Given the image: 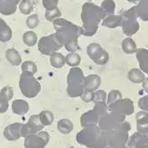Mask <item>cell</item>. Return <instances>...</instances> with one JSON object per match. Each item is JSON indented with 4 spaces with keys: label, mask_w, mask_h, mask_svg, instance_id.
I'll list each match as a JSON object with an SVG mask.
<instances>
[{
    "label": "cell",
    "mask_w": 148,
    "mask_h": 148,
    "mask_svg": "<svg viewBox=\"0 0 148 148\" xmlns=\"http://www.w3.org/2000/svg\"><path fill=\"white\" fill-rule=\"evenodd\" d=\"M131 127L128 121H122L118 129L104 131L106 135L108 148H125L129 141V131Z\"/></svg>",
    "instance_id": "1"
},
{
    "label": "cell",
    "mask_w": 148,
    "mask_h": 148,
    "mask_svg": "<svg viewBox=\"0 0 148 148\" xmlns=\"http://www.w3.org/2000/svg\"><path fill=\"white\" fill-rule=\"evenodd\" d=\"M84 77L79 68L74 67L70 71L68 76L67 93L71 97H81L84 92Z\"/></svg>",
    "instance_id": "2"
},
{
    "label": "cell",
    "mask_w": 148,
    "mask_h": 148,
    "mask_svg": "<svg viewBox=\"0 0 148 148\" xmlns=\"http://www.w3.org/2000/svg\"><path fill=\"white\" fill-rule=\"evenodd\" d=\"M20 89L21 92L28 98H34L40 92V84L34 78L33 74L29 72H23L20 78Z\"/></svg>",
    "instance_id": "3"
},
{
    "label": "cell",
    "mask_w": 148,
    "mask_h": 148,
    "mask_svg": "<svg viewBox=\"0 0 148 148\" xmlns=\"http://www.w3.org/2000/svg\"><path fill=\"white\" fill-rule=\"evenodd\" d=\"M102 130L98 126L83 128V130L77 134V141L86 147L95 148L100 138Z\"/></svg>",
    "instance_id": "4"
},
{
    "label": "cell",
    "mask_w": 148,
    "mask_h": 148,
    "mask_svg": "<svg viewBox=\"0 0 148 148\" xmlns=\"http://www.w3.org/2000/svg\"><path fill=\"white\" fill-rule=\"evenodd\" d=\"M126 116L108 112L99 117L98 127L102 131H111L118 129L121 123L125 121Z\"/></svg>",
    "instance_id": "5"
},
{
    "label": "cell",
    "mask_w": 148,
    "mask_h": 148,
    "mask_svg": "<svg viewBox=\"0 0 148 148\" xmlns=\"http://www.w3.org/2000/svg\"><path fill=\"white\" fill-rule=\"evenodd\" d=\"M136 18H137V14H136V6L129 9L128 11L124 13L122 16L121 26L123 29V32L126 35L132 36L139 29V24L136 22Z\"/></svg>",
    "instance_id": "6"
},
{
    "label": "cell",
    "mask_w": 148,
    "mask_h": 148,
    "mask_svg": "<svg viewBox=\"0 0 148 148\" xmlns=\"http://www.w3.org/2000/svg\"><path fill=\"white\" fill-rule=\"evenodd\" d=\"M88 56L99 65L105 64L109 60L108 53L103 49V47L97 43H91L87 47Z\"/></svg>",
    "instance_id": "7"
},
{
    "label": "cell",
    "mask_w": 148,
    "mask_h": 148,
    "mask_svg": "<svg viewBox=\"0 0 148 148\" xmlns=\"http://www.w3.org/2000/svg\"><path fill=\"white\" fill-rule=\"evenodd\" d=\"M108 112L117 113L122 116H129L134 112V103L133 101L125 98L121 99L112 104L108 105Z\"/></svg>",
    "instance_id": "8"
},
{
    "label": "cell",
    "mask_w": 148,
    "mask_h": 148,
    "mask_svg": "<svg viewBox=\"0 0 148 148\" xmlns=\"http://www.w3.org/2000/svg\"><path fill=\"white\" fill-rule=\"evenodd\" d=\"M22 123H13L6 126L3 135L8 141H15L18 140L22 136Z\"/></svg>",
    "instance_id": "9"
},
{
    "label": "cell",
    "mask_w": 148,
    "mask_h": 148,
    "mask_svg": "<svg viewBox=\"0 0 148 148\" xmlns=\"http://www.w3.org/2000/svg\"><path fill=\"white\" fill-rule=\"evenodd\" d=\"M127 145L129 148H148V136L136 132L129 138Z\"/></svg>",
    "instance_id": "10"
},
{
    "label": "cell",
    "mask_w": 148,
    "mask_h": 148,
    "mask_svg": "<svg viewBox=\"0 0 148 148\" xmlns=\"http://www.w3.org/2000/svg\"><path fill=\"white\" fill-rule=\"evenodd\" d=\"M100 116L94 110L88 111L83 113L80 118V123L83 128H88V127L97 126Z\"/></svg>",
    "instance_id": "11"
},
{
    "label": "cell",
    "mask_w": 148,
    "mask_h": 148,
    "mask_svg": "<svg viewBox=\"0 0 148 148\" xmlns=\"http://www.w3.org/2000/svg\"><path fill=\"white\" fill-rule=\"evenodd\" d=\"M47 143L42 139L38 134L29 135L25 137L24 147L25 148H45Z\"/></svg>",
    "instance_id": "12"
},
{
    "label": "cell",
    "mask_w": 148,
    "mask_h": 148,
    "mask_svg": "<svg viewBox=\"0 0 148 148\" xmlns=\"http://www.w3.org/2000/svg\"><path fill=\"white\" fill-rule=\"evenodd\" d=\"M101 85V78L98 75H88L84 79V90L95 92Z\"/></svg>",
    "instance_id": "13"
},
{
    "label": "cell",
    "mask_w": 148,
    "mask_h": 148,
    "mask_svg": "<svg viewBox=\"0 0 148 148\" xmlns=\"http://www.w3.org/2000/svg\"><path fill=\"white\" fill-rule=\"evenodd\" d=\"M29 103L23 99H16L12 103V110L17 115H24L29 112Z\"/></svg>",
    "instance_id": "14"
},
{
    "label": "cell",
    "mask_w": 148,
    "mask_h": 148,
    "mask_svg": "<svg viewBox=\"0 0 148 148\" xmlns=\"http://www.w3.org/2000/svg\"><path fill=\"white\" fill-rule=\"evenodd\" d=\"M136 58L137 61L139 62L140 69L148 74V50L140 48L138 50H136Z\"/></svg>",
    "instance_id": "15"
},
{
    "label": "cell",
    "mask_w": 148,
    "mask_h": 148,
    "mask_svg": "<svg viewBox=\"0 0 148 148\" xmlns=\"http://www.w3.org/2000/svg\"><path fill=\"white\" fill-rule=\"evenodd\" d=\"M5 57L8 62L13 66H18L22 64V56L19 54V52L14 48H10L5 51Z\"/></svg>",
    "instance_id": "16"
},
{
    "label": "cell",
    "mask_w": 148,
    "mask_h": 148,
    "mask_svg": "<svg viewBox=\"0 0 148 148\" xmlns=\"http://www.w3.org/2000/svg\"><path fill=\"white\" fill-rule=\"evenodd\" d=\"M65 56L58 52H54L50 55V64L56 69L62 68L65 64Z\"/></svg>",
    "instance_id": "17"
},
{
    "label": "cell",
    "mask_w": 148,
    "mask_h": 148,
    "mask_svg": "<svg viewBox=\"0 0 148 148\" xmlns=\"http://www.w3.org/2000/svg\"><path fill=\"white\" fill-rule=\"evenodd\" d=\"M128 78L132 83L139 84V83H142L144 81V79H145V76L144 72L140 69L134 68L129 71Z\"/></svg>",
    "instance_id": "18"
},
{
    "label": "cell",
    "mask_w": 148,
    "mask_h": 148,
    "mask_svg": "<svg viewBox=\"0 0 148 148\" xmlns=\"http://www.w3.org/2000/svg\"><path fill=\"white\" fill-rule=\"evenodd\" d=\"M121 49L127 55H132L136 52V45L131 38H126L121 42Z\"/></svg>",
    "instance_id": "19"
},
{
    "label": "cell",
    "mask_w": 148,
    "mask_h": 148,
    "mask_svg": "<svg viewBox=\"0 0 148 148\" xmlns=\"http://www.w3.org/2000/svg\"><path fill=\"white\" fill-rule=\"evenodd\" d=\"M122 23V16L121 15H109L105 17L103 21V25L108 28H116L121 26Z\"/></svg>",
    "instance_id": "20"
},
{
    "label": "cell",
    "mask_w": 148,
    "mask_h": 148,
    "mask_svg": "<svg viewBox=\"0 0 148 148\" xmlns=\"http://www.w3.org/2000/svg\"><path fill=\"white\" fill-rule=\"evenodd\" d=\"M12 38V30L4 20L0 19V41L6 42Z\"/></svg>",
    "instance_id": "21"
},
{
    "label": "cell",
    "mask_w": 148,
    "mask_h": 148,
    "mask_svg": "<svg viewBox=\"0 0 148 148\" xmlns=\"http://www.w3.org/2000/svg\"><path fill=\"white\" fill-rule=\"evenodd\" d=\"M137 16L143 21H148V0H139L138 5L136 6Z\"/></svg>",
    "instance_id": "22"
},
{
    "label": "cell",
    "mask_w": 148,
    "mask_h": 148,
    "mask_svg": "<svg viewBox=\"0 0 148 148\" xmlns=\"http://www.w3.org/2000/svg\"><path fill=\"white\" fill-rule=\"evenodd\" d=\"M27 124L29 126V128L34 131L35 134H37L38 132L41 131L42 130L44 129V127H45L43 124H42V122L40 121L38 114H35V115L31 116V117L29 119Z\"/></svg>",
    "instance_id": "23"
},
{
    "label": "cell",
    "mask_w": 148,
    "mask_h": 148,
    "mask_svg": "<svg viewBox=\"0 0 148 148\" xmlns=\"http://www.w3.org/2000/svg\"><path fill=\"white\" fill-rule=\"evenodd\" d=\"M57 130L63 135H68L73 130V124L68 119H62L57 122Z\"/></svg>",
    "instance_id": "24"
},
{
    "label": "cell",
    "mask_w": 148,
    "mask_h": 148,
    "mask_svg": "<svg viewBox=\"0 0 148 148\" xmlns=\"http://www.w3.org/2000/svg\"><path fill=\"white\" fill-rule=\"evenodd\" d=\"M23 43L28 47H33L38 43V37L34 31H26L23 35Z\"/></svg>",
    "instance_id": "25"
},
{
    "label": "cell",
    "mask_w": 148,
    "mask_h": 148,
    "mask_svg": "<svg viewBox=\"0 0 148 148\" xmlns=\"http://www.w3.org/2000/svg\"><path fill=\"white\" fill-rule=\"evenodd\" d=\"M38 115H39L40 121L44 126H49L55 121V116L53 114V112L50 111L44 110V111H42Z\"/></svg>",
    "instance_id": "26"
},
{
    "label": "cell",
    "mask_w": 148,
    "mask_h": 148,
    "mask_svg": "<svg viewBox=\"0 0 148 148\" xmlns=\"http://www.w3.org/2000/svg\"><path fill=\"white\" fill-rule=\"evenodd\" d=\"M81 58L77 53H69L65 56V62L71 67H77L79 65Z\"/></svg>",
    "instance_id": "27"
},
{
    "label": "cell",
    "mask_w": 148,
    "mask_h": 148,
    "mask_svg": "<svg viewBox=\"0 0 148 148\" xmlns=\"http://www.w3.org/2000/svg\"><path fill=\"white\" fill-rule=\"evenodd\" d=\"M19 10L23 14L28 15L33 10V4L31 0H22L19 4Z\"/></svg>",
    "instance_id": "28"
},
{
    "label": "cell",
    "mask_w": 148,
    "mask_h": 148,
    "mask_svg": "<svg viewBox=\"0 0 148 148\" xmlns=\"http://www.w3.org/2000/svg\"><path fill=\"white\" fill-rule=\"evenodd\" d=\"M101 8L106 15H113L115 11V3L113 0H103Z\"/></svg>",
    "instance_id": "29"
},
{
    "label": "cell",
    "mask_w": 148,
    "mask_h": 148,
    "mask_svg": "<svg viewBox=\"0 0 148 148\" xmlns=\"http://www.w3.org/2000/svg\"><path fill=\"white\" fill-rule=\"evenodd\" d=\"M22 71L23 72L26 71V72H29L31 74H34L37 72L38 69H37V65L36 63L32 61H25L24 62L22 63Z\"/></svg>",
    "instance_id": "30"
},
{
    "label": "cell",
    "mask_w": 148,
    "mask_h": 148,
    "mask_svg": "<svg viewBox=\"0 0 148 148\" xmlns=\"http://www.w3.org/2000/svg\"><path fill=\"white\" fill-rule=\"evenodd\" d=\"M61 15L62 13L58 7H56L51 10H47L45 13V17L48 22H53V21H55V19L61 17Z\"/></svg>",
    "instance_id": "31"
},
{
    "label": "cell",
    "mask_w": 148,
    "mask_h": 148,
    "mask_svg": "<svg viewBox=\"0 0 148 148\" xmlns=\"http://www.w3.org/2000/svg\"><path fill=\"white\" fill-rule=\"evenodd\" d=\"M121 99H122V94L117 89H113V90L110 91V93L108 94L106 103H107V105H109V104H112Z\"/></svg>",
    "instance_id": "32"
},
{
    "label": "cell",
    "mask_w": 148,
    "mask_h": 148,
    "mask_svg": "<svg viewBox=\"0 0 148 148\" xmlns=\"http://www.w3.org/2000/svg\"><path fill=\"white\" fill-rule=\"evenodd\" d=\"M93 110L96 112L99 116H102V115L108 112V105L106 103H104V102L95 103V107Z\"/></svg>",
    "instance_id": "33"
},
{
    "label": "cell",
    "mask_w": 148,
    "mask_h": 148,
    "mask_svg": "<svg viewBox=\"0 0 148 148\" xmlns=\"http://www.w3.org/2000/svg\"><path fill=\"white\" fill-rule=\"evenodd\" d=\"M107 101V95L103 90H96L94 92V100L95 103H101V102H106Z\"/></svg>",
    "instance_id": "34"
},
{
    "label": "cell",
    "mask_w": 148,
    "mask_h": 148,
    "mask_svg": "<svg viewBox=\"0 0 148 148\" xmlns=\"http://www.w3.org/2000/svg\"><path fill=\"white\" fill-rule=\"evenodd\" d=\"M39 23V19L38 14H30L26 20V25L29 29H35Z\"/></svg>",
    "instance_id": "35"
},
{
    "label": "cell",
    "mask_w": 148,
    "mask_h": 148,
    "mask_svg": "<svg viewBox=\"0 0 148 148\" xmlns=\"http://www.w3.org/2000/svg\"><path fill=\"white\" fill-rule=\"evenodd\" d=\"M136 124L148 123V112L145 111H139L136 114Z\"/></svg>",
    "instance_id": "36"
},
{
    "label": "cell",
    "mask_w": 148,
    "mask_h": 148,
    "mask_svg": "<svg viewBox=\"0 0 148 148\" xmlns=\"http://www.w3.org/2000/svg\"><path fill=\"white\" fill-rule=\"evenodd\" d=\"M0 96L2 97L5 98L6 100L10 101L13 97H14V91H13V88L9 86H6L4 88L1 89L0 91Z\"/></svg>",
    "instance_id": "37"
},
{
    "label": "cell",
    "mask_w": 148,
    "mask_h": 148,
    "mask_svg": "<svg viewBox=\"0 0 148 148\" xmlns=\"http://www.w3.org/2000/svg\"><path fill=\"white\" fill-rule=\"evenodd\" d=\"M58 0H43V5L47 10H51L57 7Z\"/></svg>",
    "instance_id": "38"
},
{
    "label": "cell",
    "mask_w": 148,
    "mask_h": 148,
    "mask_svg": "<svg viewBox=\"0 0 148 148\" xmlns=\"http://www.w3.org/2000/svg\"><path fill=\"white\" fill-rule=\"evenodd\" d=\"M138 106L142 111L148 112V95L145 97H143L138 101Z\"/></svg>",
    "instance_id": "39"
},
{
    "label": "cell",
    "mask_w": 148,
    "mask_h": 148,
    "mask_svg": "<svg viewBox=\"0 0 148 148\" xmlns=\"http://www.w3.org/2000/svg\"><path fill=\"white\" fill-rule=\"evenodd\" d=\"M81 99L83 101L87 102V103L93 102V100H94V92L84 90L83 94L81 95Z\"/></svg>",
    "instance_id": "40"
},
{
    "label": "cell",
    "mask_w": 148,
    "mask_h": 148,
    "mask_svg": "<svg viewBox=\"0 0 148 148\" xmlns=\"http://www.w3.org/2000/svg\"><path fill=\"white\" fill-rule=\"evenodd\" d=\"M9 107L8 100L0 96V113H5Z\"/></svg>",
    "instance_id": "41"
},
{
    "label": "cell",
    "mask_w": 148,
    "mask_h": 148,
    "mask_svg": "<svg viewBox=\"0 0 148 148\" xmlns=\"http://www.w3.org/2000/svg\"><path fill=\"white\" fill-rule=\"evenodd\" d=\"M136 130H137V132L142 133L144 135H147L148 134V123L136 124Z\"/></svg>",
    "instance_id": "42"
},
{
    "label": "cell",
    "mask_w": 148,
    "mask_h": 148,
    "mask_svg": "<svg viewBox=\"0 0 148 148\" xmlns=\"http://www.w3.org/2000/svg\"><path fill=\"white\" fill-rule=\"evenodd\" d=\"M37 134L41 137L42 139H44V140L48 144L50 136H49V134H48L47 132H46V131H39V132H38Z\"/></svg>",
    "instance_id": "43"
},
{
    "label": "cell",
    "mask_w": 148,
    "mask_h": 148,
    "mask_svg": "<svg viewBox=\"0 0 148 148\" xmlns=\"http://www.w3.org/2000/svg\"><path fill=\"white\" fill-rule=\"evenodd\" d=\"M142 86H143L144 90L148 93V78H145L144 79V81L142 82Z\"/></svg>",
    "instance_id": "44"
},
{
    "label": "cell",
    "mask_w": 148,
    "mask_h": 148,
    "mask_svg": "<svg viewBox=\"0 0 148 148\" xmlns=\"http://www.w3.org/2000/svg\"><path fill=\"white\" fill-rule=\"evenodd\" d=\"M128 1H130V2H132V3H137L139 1V0H128Z\"/></svg>",
    "instance_id": "45"
},
{
    "label": "cell",
    "mask_w": 148,
    "mask_h": 148,
    "mask_svg": "<svg viewBox=\"0 0 148 148\" xmlns=\"http://www.w3.org/2000/svg\"><path fill=\"white\" fill-rule=\"evenodd\" d=\"M86 1H92V0H86Z\"/></svg>",
    "instance_id": "46"
},
{
    "label": "cell",
    "mask_w": 148,
    "mask_h": 148,
    "mask_svg": "<svg viewBox=\"0 0 148 148\" xmlns=\"http://www.w3.org/2000/svg\"><path fill=\"white\" fill-rule=\"evenodd\" d=\"M125 148H129V147H127V146H126V147H125Z\"/></svg>",
    "instance_id": "47"
},
{
    "label": "cell",
    "mask_w": 148,
    "mask_h": 148,
    "mask_svg": "<svg viewBox=\"0 0 148 148\" xmlns=\"http://www.w3.org/2000/svg\"><path fill=\"white\" fill-rule=\"evenodd\" d=\"M146 136H148V134H147V135H146Z\"/></svg>",
    "instance_id": "48"
}]
</instances>
